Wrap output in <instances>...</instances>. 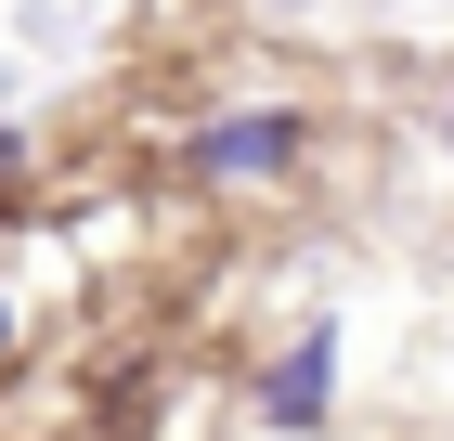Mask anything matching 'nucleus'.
<instances>
[{
  "label": "nucleus",
  "mask_w": 454,
  "mask_h": 441,
  "mask_svg": "<svg viewBox=\"0 0 454 441\" xmlns=\"http://www.w3.org/2000/svg\"><path fill=\"white\" fill-rule=\"evenodd\" d=\"M0 350H13V299H0Z\"/></svg>",
  "instance_id": "obj_4"
},
{
  "label": "nucleus",
  "mask_w": 454,
  "mask_h": 441,
  "mask_svg": "<svg viewBox=\"0 0 454 441\" xmlns=\"http://www.w3.org/2000/svg\"><path fill=\"white\" fill-rule=\"evenodd\" d=\"M442 156H454V104H442Z\"/></svg>",
  "instance_id": "obj_5"
},
{
  "label": "nucleus",
  "mask_w": 454,
  "mask_h": 441,
  "mask_svg": "<svg viewBox=\"0 0 454 441\" xmlns=\"http://www.w3.org/2000/svg\"><path fill=\"white\" fill-rule=\"evenodd\" d=\"M325 403H338V325L286 338L273 376H260V415H273V429H325Z\"/></svg>",
  "instance_id": "obj_2"
},
{
  "label": "nucleus",
  "mask_w": 454,
  "mask_h": 441,
  "mask_svg": "<svg viewBox=\"0 0 454 441\" xmlns=\"http://www.w3.org/2000/svg\"><path fill=\"white\" fill-rule=\"evenodd\" d=\"M13 169H27V143H13V130H0V182H13Z\"/></svg>",
  "instance_id": "obj_3"
},
{
  "label": "nucleus",
  "mask_w": 454,
  "mask_h": 441,
  "mask_svg": "<svg viewBox=\"0 0 454 441\" xmlns=\"http://www.w3.org/2000/svg\"><path fill=\"white\" fill-rule=\"evenodd\" d=\"M299 143H312V117H286V104L208 117V130H195V182H273V169H299Z\"/></svg>",
  "instance_id": "obj_1"
},
{
  "label": "nucleus",
  "mask_w": 454,
  "mask_h": 441,
  "mask_svg": "<svg viewBox=\"0 0 454 441\" xmlns=\"http://www.w3.org/2000/svg\"><path fill=\"white\" fill-rule=\"evenodd\" d=\"M273 13H312V0H273Z\"/></svg>",
  "instance_id": "obj_6"
}]
</instances>
